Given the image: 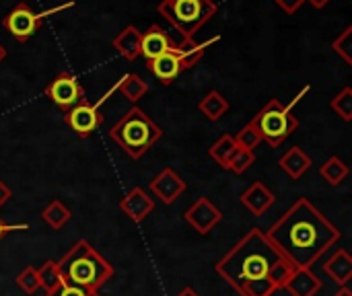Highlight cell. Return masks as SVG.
Masks as SVG:
<instances>
[{
	"mask_svg": "<svg viewBox=\"0 0 352 296\" xmlns=\"http://www.w3.org/2000/svg\"><path fill=\"white\" fill-rule=\"evenodd\" d=\"M293 270L262 229L245 233L214 264V272L241 296H272Z\"/></svg>",
	"mask_w": 352,
	"mask_h": 296,
	"instance_id": "6da1fadb",
	"label": "cell"
},
{
	"mask_svg": "<svg viewBox=\"0 0 352 296\" xmlns=\"http://www.w3.org/2000/svg\"><path fill=\"white\" fill-rule=\"evenodd\" d=\"M264 233L293 268H314L342 239L340 229L307 198L295 200Z\"/></svg>",
	"mask_w": 352,
	"mask_h": 296,
	"instance_id": "7a4b0ae2",
	"label": "cell"
},
{
	"mask_svg": "<svg viewBox=\"0 0 352 296\" xmlns=\"http://www.w3.org/2000/svg\"><path fill=\"white\" fill-rule=\"evenodd\" d=\"M64 282L85 288L91 295L113 278V266L85 239L76 241L58 262Z\"/></svg>",
	"mask_w": 352,
	"mask_h": 296,
	"instance_id": "3957f363",
	"label": "cell"
},
{
	"mask_svg": "<svg viewBox=\"0 0 352 296\" xmlns=\"http://www.w3.org/2000/svg\"><path fill=\"white\" fill-rule=\"evenodd\" d=\"M159 14L171 23L177 39H171V49L194 47V35L217 14L214 0H161L157 6Z\"/></svg>",
	"mask_w": 352,
	"mask_h": 296,
	"instance_id": "277c9868",
	"label": "cell"
},
{
	"mask_svg": "<svg viewBox=\"0 0 352 296\" xmlns=\"http://www.w3.org/2000/svg\"><path fill=\"white\" fill-rule=\"evenodd\" d=\"M109 138L130 159H142L163 138V130L140 107H132L111 126Z\"/></svg>",
	"mask_w": 352,
	"mask_h": 296,
	"instance_id": "5b68a950",
	"label": "cell"
},
{
	"mask_svg": "<svg viewBox=\"0 0 352 296\" xmlns=\"http://www.w3.org/2000/svg\"><path fill=\"white\" fill-rule=\"evenodd\" d=\"M252 124L256 126L262 142H266L268 146L276 148L280 146L287 138L293 136V132L299 128L297 117L293 115V109L283 105L278 99H270L252 119Z\"/></svg>",
	"mask_w": 352,
	"mask_h": 296,
	"instance_id": "8992f818",
	"label": "cell"
},
{
	"mask_svg": "<svg viewBox=\"0 0 352 296\" xmlns=\"http://www.w3.org/2000/svg\"><path fill=\"white\" fill-rule=\"evenodd\" d=\"M217 41H219V35L206 39L204 43H196L194 47H188V49H169L167 54H163L155 60H148L146 68L161 84H171L182 72L194 68L200 62V58L204 56L206 47Z\"/></svg>",
	"mask_w": 352,
	"mask_h": 296,
	"instance_id": "52a82bcc",
	"label": "cell"
},
{
	"mask_svg": "<svg viewBox=\"0 0 352 296\" xmlns=\"http://www.w3.org/2000/svg\"><path fill=\"white\" fill-rule=\"evenodd\" d=\"M45 97L66 113L68 109L85 101V89L74 74L64 70L45 87Z\"/></svg>",
	"mask_w": 352,
	"mask_h": 296,
	"instance_id": "ba28073f",
	"label": "cell"
},
{
	"mask_svg": "<svg viewBox=\"0 0 352 296\" xmlns=\"http://www.w3.org/2000/svg\"><path fill=\"white\" fill-rule=\"evenodd\" d=\"M2 27L21 43L29 41L41 27V16L27 4V2H19L4 19H2Z\"/></svg>",
	"mask_w": 352,
	"mask_h": 296,
	"instance_id": "9c48e42d",
	"label": "cell"
},
{
	"mask_svg": "<svg viewBox=\"0 0 352 296\" xmlns=\"http://www.w3.org/2000/svg\"><path fill=\"white\" fill-rule=\"evenodd\" d=\"M64 122L78 138H89L101 128L103 115L97 103L93 105L89 101H80L78 105H74L72 109L64 113Z\"/></svg>",
	"mask_w": 352,
	"mask_h": 296,
	"instance_id": "30bf717a",
	"label": "cell"
},
{
	"mask_svg": "<svg viewBox=\"0 0 352 296\" xmlns=\"http://www.w3.org/2000/svg\"><path fill=\"white\" fill-rule=\"evenodd\" d=\"M184 220L198 233V235H208L221 220H223V212L212 204L210 198L200 196L196 198V202L184 212Z\"/></svg>",
	"mask_w": 352,
	"mask_h": 296,
	"instance_id": "8fae6325",
	"label": "cell"
},
{
	"mask_svg": "<svg viewBox=\"0 0 352 296\" xmlns=\"http://www.w3.org/2000/svg\"><path fill=\"white\" fill-rule=\"evenodd\" d=\"M186 181L177 175L175 169L171 167H165L157 177H153L148 181V190L155 198H159L163 204H173L184 192H186Z\"/></svg>",
	"mask_w": 352,
	"mask_h": 296,
	"instance_id": "7c38bea8",
	"label": "cell"
},
{
	"mask_svg": "<svg viewBox=\"0 0 352 296\" xmlns=\"http://www.w3.org/2000/svg\"><path fill=\"white\" fill-rule=\"evenodd\" d=\"M120 210L126 214L132 223L140 225L144 223L153 212H155V200L146 194L142 187H132L122 200H120Z\"/></svg>",
	"mask_w": 352,
	"mask_h": 296,
	"instance_id": "4fadbf2b",
	"label": "cell"
},
{
	"mask_svg": "<svg viewBox=\"0 0 352 296\" xmlns=\"http://www.w3.org/2000/svg\"><path fill=\"white\" fill-rule=\"evenodd\" d=\"M324 284L311 268H295L280 291H287L291 296H318Z\"/></svg>",
	"mask_w": 352,
	"mask_h": 296,
	"instance_id": "5bb4252c",
	"label": "cell"
},
{
	"mask_svg": "<svg viewBox=\"0 0 352 296\" xmlns=\"http://www.w3.org/2000/svg\"><path fill=\"white\" fill-rule=\"evenodd\" d=\"M239 202L254 214V216H264L276 202V196L262 183V181H254L241 196Z\"/></svg>",
	"mask_w": 352,
	"mask_h": 296,
	"instance_id": "9a60e30c",
	"label": "cell"
},
{
	"mask_svg": "<svg viewBox=\"0 0 352 296\" xmlns=\"http://www.w3.org/2000/svg\"><path fill=\"white\" fill-rule=\"evenodd\" d=\"M324 274L338 286H349L352 280V258L346 249H336L324 262Z\"/></svg>",
	"mask_w": 352,
	"mask_h": 296,
	"instance_id": "2e32d148",
	"label": "cell"
},
{
	"mask_svg": "<svg viewBox=\"0 0 352 296\" xmlns=\"http://www.w3.org/2000/svg\"><path fill=\"white\" fill-rule=\"evenodd\" d=\"M171 49L169 33H165L159 25H151L142 35H140V56L148 60H155Z\"/></svg>",
	"mask_w": 352,
	"mask_h": 296,
	"instance_id": "e0dca14e",
	"label": "cell"
},
{
	"mask_svg": "<svg viewBox=\"0 0 352 296\" xmlns=\"http://www.w3.org/2000/svg\"><path fill=\"white\" fill-rule=\"evenodd\" d=\"M311 157L301 148V146H293V148H289L283 157H280V161H278V167L293 179V181H299L309 169H311Z\"/></svg>",
	"mask_w": 352,
	"mask_h": 296,
	"instance_id": "ac0fdd59",
	"label": "cell"
},
{
	"mask_svg": "<svg viewBox=\"0 0 352 296\" xmlns=\"http://www.w3.org/2000/svg\"><path fill=\"white\" fill-rule=\"evenodd\" d=\"M140 31L134 27V25H128L124 27L116 37H113V47L116 52L126 58V60H136L140 56Z\"/></svg>",
	"mask_w": 352,
	"mask_h": 296,
	"instance_id": "d6986e66",
	"label": "cell"
},
{
	"mask_svg": "<svg viewBox=\"0 0 352 296\" xmlns=\"http://www.w3.org/2000/svg\"><path fill=\"white\" fill-rule=\"evenodd\" d=\"M111 91H120L130 103H138L148 93V82L144 78H140L138 74L130 72V74L122 76Z\"/></svg>",
	"mask_w": 352,
	"mask_h": 296,
	"instance_id": "ffe728a7",
	"label": "cell"
},
{
	"mask_svg": "<svg viewBox=\"0 0 352 296\" xmlns=\"http://www.w3.org/2000/svg\"><path fill=\"white\" fill-rule=\"evenodd\" d=\"M70 218H72L70 208H68L62 200H56V198L41 210V220H43L50 229H54V231L64 229V227L70 223Z\"/></svg>",
	"mask_w": 352,
	"mask_h": 296,
	"instance_id": "44dd1931",
	"label": "cell"
},
{
	"mask_svg": "<svg viewBox=\"0 0 352 296\" xmlns=\"http://www.w3.org/2000/svg\"><path fill=\"white\" fill-rule=\"evenodd\" d=\"M229 101L225 99V95H221L219 91H210L200 103H198V111L210 119V122H219L227 111H229Z\"/></svg>",
	"mask_w": 352,
	"mask_h": 296,
	"instance_id": "7402d4cb",
	"label": "cell"
},
{
	"mask_svg": "<svg viewBox=\"0 0 352 296\" xmlns=\"http://www.w3.org/2000/svg\"><path fill=\"white\" fill-rule=\"evenodd\" d=\"M37 276H39V286L45 291V295H52L64 282V278L60 274V268H58V262H54V260L43 262L41 268L37 270Z\"/></svg>",
	"mask_w": 352,
	"mask_h": 296,
	"instance_id": "603a6c76",
	"label": "cell"
},
{
	"mask_svg": "<svg viewBox=\"0 0 352 296\" xmlns=\"http://www.w3.org/2000/svg\"><path fill=\"white\" fill-rule=\"evenodd\" d=\"M320 175L324 177L326 183L330 185H340L346 177H349V165L340 159V157H330L322 167H320Z\"/></svg>",
	"mask_w": 352,
	"mask_h": 296,
	"instance_id": "cb8c5ba5",
	"label": "cell"
},
{
	"mask_svg": "<svg viewBox=\"0 0 352 296\" xmlns=\"http://www.w3.org/2000/svg\"><path fill=\"white\" fill-rule=\"evenodd\" d=\"M235 146H237V144H235V138H233L231 134H223V136L208 148V155H210V159H212L217 165H221L223 169H227V161H229V157H231V152H233Z\"/></svg>",
	"mask_w": 352,
	"mask_h": 296,
	"instance_id": "d4e9b609",
	"label": "cell"
},
{
	"mask_svg": "<svg viewBox=\"0 0 352 296\" xmlns=\"http://www.w3.org/2000/svg\"><path fill=\"white\" fill-rule=\"evenodd\" d=\"M254 163H256V155L252 150L235 146L231 157H229V161H227V171H233L235 175H243Z\"/></svg>",
	"mask_w": 352,
	"mask_h": 296,
	"instance_id": "484cf974",
	"label": "cell"
},
{
	"mask_svg": "<svg viewBox=\"0 0 352 296\" xmlns=\"http://www.w3.org/2000/svg\"><path fill=\"white\" fill-rule=\"evenodd\" d=\"M330 107L336 111V115H340L344 122H352V89L344 87L332 101Z\"/></svg>",
	"mask_w": 352,
	"mask_h": 296,
	"instance_id": "4316f807",
	"label": "cell"
},
{
	"mask_svg": "<svg viewBox=\"0 0 352 296\" xmlns=\"http://www.w3.org/2000/svg\"><path fill=\"white\" fill-rule=\"evenodd\" d=\"M14 284L25 293V295H35L41 286H39V276H37V268L33 266H27L19 272Z\"/></svg>",
	"mask_w": 352,
	"mask_h": 296,
	"instance_id": "83f0119b",
	"label": "cell"
},
{
	"mask_svg": "<svg viewBox=\"0 0 352 296\" xmlns=\"http://www.w3.org/2000/svg\"><path fill=\"white\" fill-rule=\"evenodd\" d=\"M260 142H262V138H260V134H258V130H256V126L252 122H248L235 136V144L239 148H245V150H252V152H254V148H258Z\"/></svg>",
	"mask_w": 352,
	"mask_h": 296,
	"instance_id": "f1b7e54d",
	"label": "cell"
},
{
	"mask_svg": "<svg viewBox=\"0 0 352 296\" xmlns=\"http://www.w3.org/2000/svg\"><path fill=\"white\" fill-rule=\"evenodd\" d=\"M332 49L346 62V64H352V27H346L340 37H336L332 41Z\"/></svg>",
	"mask_w": 352,
	"mask_h": 296,
	"instance_id": "f546056e",
	"label": "cell"
},
{
	"mask_svg": "<svg viewBox=\"0 0 352 296\" xmlns=\"http://www.w3.org/2000/svg\"><path fill=\"white\" fill-rule=\"evenodd\" d=\"M45 296H95V295L87 293V291H85V288H80V286H74V284L62 282V286H60L58 291H54L52 295H45Z\"/></svg>",
	"mask_w": 352,
	"mask_h": 296,
	"instance_id": "4dcf8cb0",
	"label": "cell"
},
{
	"mask_svg": "<svg viewBox=\"0 0 352 296\" xmlns=\"http://www.w3.org/2000/svg\"><path fill=\"white\" fill-rule=\"evenodd\" d=\"M287 14H295L301 6H303V2H307V0H274Z\"/></svg>",
	"mask_w": 352,
	"mask_h": 296,
	"instance_id": "1f68e13d",
	"label": "cell"
},
{
	"mask_svg": "<svg viewBox=\"0 0 352 296\" xmlns=\"http://www.w3.org/2000/svg\"><path fill=\"white\" fill-rule=\"evenodd\" d=\"M29 225H10V223H4L0 218V241L8 235V233H14V231H27Z\"/></svg>",
	"mask_w": 352,
	"mask_h": 296,
	"instance_id": "d6a6232c",
	"label": "cell"
},
{
	"mask_svg": "<svg viewBox=\"0 0 352 296\" xmlns=\"http://www.w3.org/2000/svg\"><path fill=\"white\" fill-rule=\"evenodd\" d=\"M10 198H12V192H10V187H8V185H6V183L0 179V208H2V206H4V204L10 200Z\"/></svg>",
	"mask_w": 352,
	"mask_h": 296,
	"instance_id": "836d02e7",
	"label": "cell"
},
{
	"mask_svg": "<svg viewBox=\"0 0 352 296\" xmlns=\"http://www.w3.org/2000/svg\"><path fill=\"white\" fill-rule=\"evenodd\" d=\"M307 2H311V6H314V8H318V10H320V8H326V6H328V2H330V0H307Z\"/></svg>",
	"mask_w": 352,
	"mask_h": 296,
	"instance_id": "e575fe53",
	"label": "cell"
},
{
	"mask_svg": "<svg viewBox=\"0 0 352 296\" xmlns=\"http://www.w3.org/2000/svg\"><path fill=\"white\" fill-rule=\"evenodd\" d=\"M177 296H200V295H198L192 286H186V288H182V293H179Z\"/></svg>",
	"mask_w": 352,
	"mask_h": 296,
	"instance_id": "d590c367",
	"label": "cell"
},
{
	"mask_svg": "<svg viewBox=\"0 0 352 296\" xmlns=\"http://www.w3.org/2000/svg\"><path fill=\"white\" fill-rule=\"evenodd\" d=\"M334 296H352V291L349 288V286H340V291H338Z\"/></svg>",
	"mask_w": 352,
	"mask_h": 296,
	"instance_id": "8d00e7d4",
	"label": "cell"
},
{
	"mask_svg": "<svg viewBox=\"0 0 352 296\" xmlns=\"http://www.w3.org/2000/svg\"><path fill=\"white\" fill-rule=\"evenodd\" d=\"M4 58H6V49H4V45L0 43V62H2Z\"/></svg>",
	"mask_w": 352,
	"mask_h": 296,
	"instance_id": "74e56055",
	"label": "cell"
},
{
	"mask_svg": "<svg viewBox=\"0 0 352 296\" xmlns=\"http://www.w3.org/2000/svg\"><path fill=\"white\" fill-rule=\"evenodd\" d=\"M95 296H97V295H95Z\"/></svg>",
	"mask_w": 352,
	"mask_h": 296,
	"instance_id": "f35d334b",
	"label": "cell"
}]
</instances>
